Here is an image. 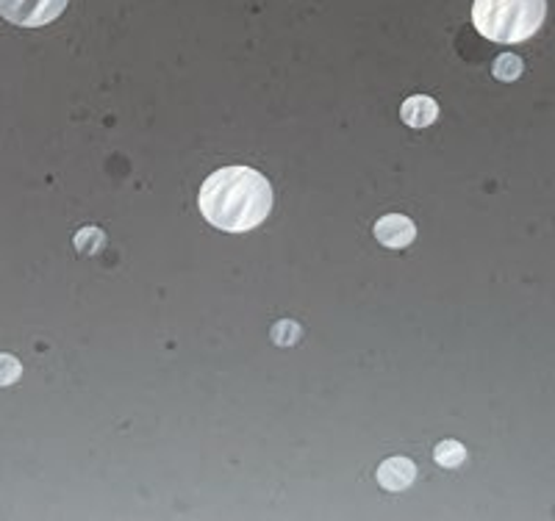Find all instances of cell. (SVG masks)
Instances as JSON below:
<instances>
[{
    "label": "cell",
    "instance_id": "obj_3",
    "mask_svg": "<svg viewBox=\"0 0 555 521\" xmlns=\"http://www.w3.org/2000/svg\"><path fill=\"white\" fill-rule=\"evenodd\" d=\"M69 0H0V14L23 28L48 26L67 9Z\"/></svg>",
    "mask_w": 555,
    "mask_h": 521
},
{
    "label": "cell",
    "instance_id": "obj_9",
    "mask_svg": "<svg viewBox=\"0 0 555 521\" xmlns=\"http://www.w3.org/2000/svg\"><path fill=\"white\" fill-rule=\"evenodd\" d=\"M519 73H522V62L517 56H500V62L494 64V76L500 81H514Z\"/></svg>",
    "mask_w": 555,
    "mask_h": 521
},
{
    "label": "cell",
    "instance_id": "obj_8",
    "mask_svg": "<svg viewBox=\"0 0 555 521\" xmlns=\"http://www.w3.org/2000/svg\"><path fill=\"white\" fill-rule=\"evenodd\" d=\"M20 377H23V366H20V361L0 352V386L17 383Z\"/></svg>",
    "mask_w": 555,
    "mask_h": 521
},
{
    "label": "cell",
    "instance_id": "obj_5",
    "mask_svg": "<svg viewBox=\"0 0 555 521\" xmlns=\"http://www.w3.org/2000/svg\"><path fill=\"white\" fill-rule=\"evenodd\" d=\"M416 480V466L409 458H389L378 466V483L386 491H405Z\"/></svg>",
    "mask_w": 555,
    "mask_h": 521
},
{
    "label": "cell",
    "instance_id": "obj_6",
    "mask_svg": "<svg viewBox=\"0 0 555 521\" xmlns=\"http://www.w3.org/2000/svg\"><path fill=\"white\" fill-rule=\"evenodd\" d=\"M436 117H439V103L428 94H414L400 106V120L411 128H428L434 126Z\"/></svg>",
    "mask_w": 555,
    "mask_h": 521
},
{
    "label": "cell",
    "instance_id": "obj_1",
    "mask_svg": "<svg viewBox=\"0 0 555 521\" xmlns=\"http://www.w3.org/2000/svg\"><path fill=\"white\" fill-rule=\"evenodd\" d=\"M197 206L220 231L245 233L259 227L272 211V186L250 167H222L203 181Z\"/></svg>",
    "mask_w": 555,
    "mask_h": 521
},
{
    "label": "cell",
    "instance_id": "obj_10",
    "mask_svg": "<svg viewBox=\"0 0 555 521\" xmlns=\"http://www.w3.org/2000/svg\"><path fill=\"white\" fill-rule=\"evenodd\" d=\"M76 247L81 252H95L98 247H103V231H98V227H83L76 236Z\"/></svg>",
    "mask_w": 555,
    "mask_h": 521
},
{
    "label": "cell",
    "instance_id": "obj_4",
    "mask_svg": "<svg viewBox=\"0 0 555 521\" xmlns=\"http://www.w3.org/2000/svg\"><path fill=\"white\" fill-rule=\"evenodd\" d=\"M375 239L391 250H403L416 239V225L403 214H386L375 222Z\"/></svg>",
    "mask_w": 555,
    "mask_h": 521
},
{
    "label": "cell",
    "instance_id": "obj_7",
    "mask_svg": "<svg viewBox=\"0 0 555 521\" xmlns=\"http://www.w3.org/2000/svg\"><path fill=\"white\" fill-rule=\"evenodd\" d=\"M434 458H436V464L442 466V469H455V466L464 464V458H467V450H464V444H459V441H453V439L439 441L434 450Z\"/></svg>",
    "mask_w": 555,
    "mask_h": 521
},
{
    "label": "cell",
    "instance_id": "obj_2",
    "mask_svg": "<svg viewBox=\"0 0 555 521\" xmlns=\"http://www.w3.org/2000/svg\"><path fill=\"white\" fill-rule=\"evenodd\" d=\"M547 17V0H475L473 23L480 37L500 44L530 39Z\"/></svg>",
    "mask_w": 555,
    "mask_h": 521
},
{
    "label": "cell",
    "instance_id": "obj_11",
    "mask_svg": "<svg viewBox=\"0 0 555 521\" xmlns=\"http://www.w3.org/2000/svg\"><path fill=\"white\" fill-rule=\"evenodd\" d=\"M297 336H300V330H297L295 322H278V325L272 327V339H275L278 344H292Z\"/></svg>",
    "mask_w": 555,
    "mask_h": 521
}]
</instances>
